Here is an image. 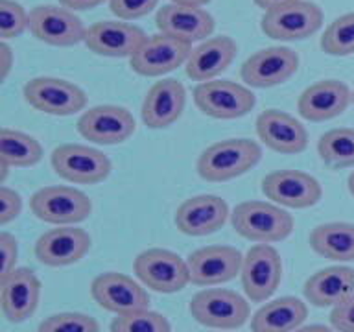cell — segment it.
I'll list each match as a JSON object with an SVG mask.
<instances>
[{"mask_svg":"<svg viewBox=\"0 0 354 332\" xmlns=\"http://www.w3.org/2000/svg\"><path fill=\"white\" fill-rule=\"evenodd\" d=\"M262 159V148L251 138H225L210 144L198 157L196 170L203 181L223 183L248 174Z\"/></svg>","mask_w":354,"mask_h":332,"instance_id":"1","label":"cell"},{"mask_svg":"<svg viewBox=\"0 0 354 332\" xmlns=\"http://www.w3.org/2000/svg\"><path fill=\"white\" fill-rule=\"evenodd\" d=\"M232 229L245 240L257 243H273L286 240L292 234L295 221L281 205L270 201H242L231 214Z\"/></svg>","mask_w":354,"mask_h":332,"instance_id":"2","label":"cell"},{"mask_svg":"<svg viewBox=\"0 0 354 332\" xmlns=\"http://www.w3.org/2000/svg\"><path fill=\"white\" fill-rule=\"evenodd\" d=\"M188 310L198 323L216 331H236L251 315L249 299L227 288H205L194 295Z\"/></svg>","mask_w":354,"mask_h":332,"instance_id":"3","label":"cell"},{"mask_svg":"<svg viewBox=\"0 0 354 332\" xmlns=\"http://www.w3.org/2000/svg\"><path fill=\"white\" fill-rule=\"evenodd\" d=\"M30 209L37 220L52 225H76L93 212V201L82 190L65 185L39 188L30 198Z\"/></svg>","mask_w":354,"mask_h":332,"instance_id":"4","label":"cell"},{"mask_svg":"<svg viewBox=\"0 0 354 332\" xmlns=\"http://www.w3.org/2000/svg\"><path fill=\"white\" fill-rule=\"evenodd\" d=\"M133 271L142 286L157 293H177L190 282L187 260L170 249L151 248L138 253Z\"/></svg>","mask_w":354,"mask_h":332,"instance_id":"5","label":"cell"},{"mask_svg":"<svg viewBox=\"0 0 354 332\" xmlns=\"http://www.w3.org/2000/svg\"><path fill=\"white\" fill-rule=\"evenodd\" d=\"M194 104L203 115L216 120H234L254 109L257 98L242 83L232 80H210L194 89Z\"/></svg>","mask_w":354,"mask_h":332,"instance_id":"6","label":"cell"},{"mask_svg":"<svg viewBox=\"0 0 354 332\" xmlns=\"http://www.w3.org/2000/svg\"><path fill=\"white\" fill-rule=\"evenodd\" d=\"M22 96L30 107L52 116H72L85 109L87 94L68 80L52 76L33 77L22 87Z\"/></svg>","mask_w":354,"mask_h":332,"instance_id":"7","label":"cell"},{"mask_svg":"<svg viewBox=\"0 0 354 332\" xmlns=\"http://www.w3.org/2000/svg\"><path fill=\"white\" fill-rule=\"evenodd\" d=\"M323 26V10L315 2L297 0L275 10L264 11L260 30L275 41H303L312 37Z\"/></svg>","mask_w":354,"mask_h":332,"instance_id":"8","label":"cell"},{"mask_svg":"<svg viewBox=\"0 0 354 332\" xmlns=\"http://www.w3.org/2000/svg\"><path fill=\"white\" fill-rule=\"evenodd\" d=\"M50 163L61 179L74 185H98L113 170L104 151L83 144H61L50 155Z\"/></svg>","mask_w":354,"mask_h":332,"instance_id":"9","label":"cell"},{"mask_svg":"<svg viewBox=\"0 0 354 332\" xmlns=\"http://www.w3.org/2000/svg\"><path fill=\"white\" fill-rule=\"evenodd\" d=\"M242 288L251 303H264L277 292L282 281V259L270 243H257L243 255Z\"/></svg>","mask_w":354,"mask_h":332,"instance_id":"10","label":"cell"},{"mask_svg":"<svg viewBox=\"0 0 354 332\" xmlns=\"http://www.w3.org/2000/svg\"><path fill=\"white\" fill-rule=\"evenodd\" d=\"M190 52V43L170 37L166 33H155L144 41L133 57H129V66L138 76L159 77L187 65Z\"/></svg>","mask_w":354,"mask_h":332,"instance_id":"11","label":"cell"},{"mask_svg":"<svg viewBox=\"0 0 354 332\" xmlns=\"http://www.w3.org/2000/svg\"><path fill=\"white\" fill-rule=\"evenodd\" d=\"M28 30L33 37L50 46H74L85 41L87 28L83 21L63 6H35L30 11Z\"/></svg>","mask_w":354,"mask_h":332,"instance_id":"12","label":"cell"},{"mask_svg":"<svg viewBox=\"0 0 354 332\" xmlns=\"http://www.w3.org/2000/svg\"><path fill=\"white\" fill-rule=\"evenodd\" d=\"M262 194L288 209H310L321 201L323 188L314 176L301 170H275L262 179Z\"/></svg>","mask_w":354,"mask_h":332,"instance_id":"13","label":"cell"},{"mask_svg":"<svg viewBox=\"0 0 354 332\" xmlns=\"http://www.w3.org/2000/svg\"><path fill=\"white\" fill-rule=\"evenodd\" d=\"M135 129L137 124L131 111H127L122 105H96L83 111V115L77 120V133L85 140L104 144V146L126 142L127 138L133 137Z\"/></svg>","mask_w":354,"mask_h":332,"instance_id":"14","label":"cell"},{"mask_svg":"<svg viewBox=\"0 0 354 332\" xmlns=\"http://www.w3.org/2000/svg\"><path fill=\"white\" fill-rule=\"evenodd\" d=\"M299 71V55L288 46H268L254 52L240 68L242 82L254 89H270L286 83Z\"/></svg>","mask_w":354,"mask_h":332,"instance_id":"15","label":"cell"},{"mask_svg":"<svg viewBox=\"0 0 354 332\" xmlns=\"http://www.w3.org/2000/svg\"><path fill=\"white\" fill-rule=\"evenodd\" d=\"M91 295L100 308L116 315L149 308V295L140 282L116 271H105L91 284Z\"/></svg>","mask_w":354,"mask_h":332,"instance_id":"16","label":"cell"},{"mask_svg":"<svg viewBox=\"0 0 354 332\" xmlns=\"http://www.w3.org/2000/svg\"><path fill=\"white\" fill-rule=\"evenodd\" d=\"M243 255L232 246H205L188 255L190 282L196 286H216L236 279Z\"/></svg>","mask_w":354,"mask_h":332,"instance_id":"17","label":"cell"},{"mask_svg":"<svg viewBox=\"0 0 354 332\" xmlns=\"http://www.w3.org/2000/svg\"><path fill=\"white\" fill-rule=\"evenodd\" d=\"M91 237L82 227L61 225L43 232L35 242V259L50 268L76 264L88 253Z\"/></svg>","mask_w":354,"mask_h":332,"instance_id":"18","label":"cell"},{"mask_svg":"<svg viewBox=\"0 0 354 332\" xmlns=\"http://www.w3.org/2000/svg\"><path fill=\"white\" fill-rule=\"evenodd\" d=\"M229 218V205L214 194H199L185 199L176 210L174 223L183 234L207 237L220 231Z\"/></svg>","mask_w":354,"mask_h":332,"instance_id":"19","label":"cell"},{"mask_svg":"<svg viewBox=\"0 0 354 332\" xmlns=\"http://www.w3.org/2000/svg\"><path fill=\"white\" fill-rule=\"evenodd\" d=\"M148 35L135 24L124 21H98L85 33V46L104 57H133Z\"/></svg>","mask_w":354,"mask_h":332,"instance_id":"20","label":"cell"},{"mask_svg":"<svg viewBox=\"0 0 354 332\" xmlns=\"http://www.w3.org/2000/svg\"><path fill=\"white\" fill-rule=\"evenodd\" d=\"M155 26L159 33L181 39L185 43H201L214 32V17L198 6L166 4L155 15Z\"/></svg>","mask_w":354,"mask_h":332,"instance_id":"21","label":"cell"},{"mask_svg":"<svg viewBox=\"0 0 354 332\" xmlns=\"http://www.w3.org/2000/svg\"><path fill=\"white\" fill-rule=\"evenodd\" d=\"M353 104V91L339 80H321L304 89L297 100L299 115L308 122H326Z\"/></svg>","mask_w":354,"mask_h":332,"instance_id":"22","label":"cell"},{"mask_svg":"<svg viewBox=\"0 0 354 332\" xmlns=\"http://www.w3.org/2000/svg\"><path fill=\"white\" fill-rule=\"evenodd\" d=\"M260 142L277 154L295 155L308 146V131L295 116L279 109H266L257 118Z\"/></svg>","mask_w":354,"mask_h":332,"instance_id":"23","label":"cell"},{"mask_svg":"<svg viewBox=\"0 0 354 332\" xmlns=\"http://www.w3.org/2000/svg\"><path fill=\"white\" fill-rule=\"evenodd\" d=\"M41 299V281L30 268H17L0 281V306L10 323H24L37 310Z\"/></svg>","mask_w":354,"mask_h":332,"instance_id":"24","label":"cell"},{"mask_svg":"<svg viewBox=\"0 0 354 332\" xmlns=\"http://www.w3.org/2000/svg\"><path fill=\"white\" fill-rule=\"evenodd\" d=\"M187 104V89L179 80L168 77L153 83L144 96L142 122L151 129H165L181 118Z\"/></svg>","mask_w":354,"mask_h":332,"instance_id":"25","label":"cell"},{"mask_svg":"<svg viewBox=\"0 0 354 332\" xmlns=\"http://www.w3.org/2000/svg\"><path fill=\"white\" fill-rule=\"evenodd\" d=\"M236 52V43L229 35L209 37L207 41H201L198 46H194L185 65V72L192 82L205 83L216 80L221 72L231 66Z\"/></svg>","mask_w":354,"mask_h":332,"instance_id":"26","label":"cell"},{"mask_svg":"<svg viewBox=\"0 0 354 332\" xmlns=\"http://www.w3.org/2000/svg\"><path fill=\"white\" fill-rule=\"evenodd\" d=\"M303 293L317 308H334L354 295V270L348 266H328L315 271L304 282Z\"/></svg>","mask_w":354,"mask_h":332,"instance_id":"27","label":"cell"},{"mask_svg":"<svg viewBox=\"0 0 354 332\" xmlns=\"http://www.w3.org/2000/svg\"><path fill=\"white\" fill-rule=\"evenodd\" d=\"M308 317V306L293 295L273 299L262 304L251 317L253 332H293Z\"/></svg>","mask_w":354,"mask_h":332,"instance_id":"28","label":"cell"},{"mask_svg":"<svg viewBox=\"0 0 354 332\" xmlns=\"http://www.w3.org/2000/svg\"><path fill=\"white\" fill-rule=\"evenodd\" d=\"M310 248L334 262H354V223L328 221L310 232Z\"/></svg>","mask_w":354,"mask_h":332,"instance_id":"29","label":"cell"},{"mask_svg":"<svg viewBox=\"0 0 354 332\" xmlns=\"http://www.w3.org/2000/svg\"><path fill=\"white\" fill-rule=\"evenodd\" d=\"M43 159V146L28 133L2 127L0 131V163L10 168H28Z\"/></svg>","mask_w":354,"mask_h":332,"instance_id":"30","label":"cell"},{"mask_svg":"<svg viewBox=\"0 0 354 332\" xmlns=\"http://www.w3.org/2000/svg\"><path fill=\"white\" fill-rule=\"evenodd\" d=\"M317 154L334 170L354 166V127H334L317 140Z\"/></svg>","mask_w":354,"mask_h":332,"instance_id":"31","label":"cell"},{"mask_svg":"<svg viewBox=\"0 0 354 332\" xmlns=\"http://www.w3.org/2000/svg\"><path fill=\"white\" fill-rule=\"evenodd\" d=\"M321 50L334 57L354 54V11L337 17L326 26L319 41Z\"/></svg>","mask_w":354,"mask_h":332,"instance_id":"32","label":"cell"},{"mask_svg":"<svg viewBox=\"0 0 354 332\" xmlns=\"http://www.w3.org/2000/svg\"><path fill=\"white\" fill-rule=\"evenodd\" d=\"M111 332H171V326L165 315L148 308L116 315L111 321Z\"/></svg>","mask_w":354,"mask_h":332,"instance_id":"33","label":"cell"},{"mask_svg":"<svg viewBox=\"0 0 354 332\" xmlns=\"http://www.w3.org/2000/svg\"><path fill=\"white\" fill-rule=\"evenodd\" d=\"M37 332H100V323L82 312H59L44 317Z\"/></svg>","mask_w":354,"mask_h":332,"instance_id":"34","label":"cell"},{"mask_svg":"<svg viewBox=\"0 0 354 332\" xmlns=\"http://www.w3.org/2000/svg\"><path fill=\"white\" fill-rule=\"evenodd\" d=\"M30 13L15 0H0V35L2 41L15 39L28 30Z\"/></svg>","mask_w":354,"mask_h":332,"instance_id":"35","label":"cell"},{"mask_svg":"<svg viewBox=\"0 0 354 332\" xmlns=\"http://www.w3.org/2000/svg\"><path fill=\"white\" fill-rule=\"evenodd\" d=\"M159 0H109V10L120 21H137L157 8Z\"/></svg>","mask_w":354,"mask_h":332,"instance_id":"36","label":"cell"},{"mask_svg":"<svg viewBox=\"0 0 354 332\" xmlns=\"http://www.w3.org/2000/svg\"><path fill=\"white\" fill-rule=\"evenodd\" d=\"M22 212L21 194L10 187H0V225H8L10 221L17 220Z\"/></svg>","mask_w":354,"mask_h":332,"instance_id":"37","label":"cell"},{"mask_svg":"<svg viewBox=\"0 0 354 332\" xmlns=\"http://www.w3.org/2000/svg\"><path fill=\"white\" fill-rule=\"evenodd\" d=\"M0 257H2V268H0V281L10 277L17 270V257H19V243L13 234L8 231L0 232Z\"/></svg>","mask_w":354,"mask_h":332,"instance_id":"38","label":"cell"},{"mask_svg":"<svg viewBox=\"0 0 354 332\" xmlns=\"http://www.w3.org/2000/svg\"><path fill=\"white\" fill-rule=\"evenodd\" d=\"M328 320L336 332H354V295L334 306Z\"/></svg>","mask_w":354,"mask_h":332,"instance_id":"39","label":"cell"},{"mask_svg":"<svg viewBox=\"0 0 354 332\" xmlns=\"http://www.w3.org/2000/svg\"><path fill=\"white\" fill-rule=\"evenodd\" d=\"M0 59H2V71H0V80L4 82L10 76L11 68H13V50L6 41L0 44Z\"/></svg>","mask_w":354,"mask_h":332,"instance_id":"40","label":"cell"},{"mask_svg":"<svg viewBox=\"0 0 354 332\" xmlns=\"http://www.w3.org/2000/svg\"><path fill=\"white\" fill-rule=\"evenodd\" d=\"M105 0H59V6L71 11H87L94 10L104 4Z\"/></svg>","mask_w":354,"mask_h":332,"instance_id":"41","label":"cell"},{"mask_svg":"<svg viewBox=\"0 0 354 332\" xmlns=\"http://www.w3.org/2000/svg\"><path fill=\"white\" fill-rule=\"evenodd\" d=\"M253 2L259 6L260 10L270 11V10H275V8H281V6H286V4H292V2H297V0H253Z\"/></svg>","mask_w":354,"mask_h":332,"instance_id":"42","label":"cell"},{"mask_svg":"<svg viewBox=\"0 0 354 332\" xmlns=\"http://www.w3.org/2000/svg\"><path fill=\"white\" fill-rule=\"evenodd\" d=\"M293 332H334V329L325 325H306V326H299L297 331Z\"/></svg>","mask_w":354,"mask_h":332,"instance_id":"43","label":"cell"},{"mask_svg":"<svg viewBox=\"0 0 354 332\" xmlns=\"http://www.w3.org/2000/svg\"><path fill=\"white\" fill-rule=\"evenodd\" d=\"M171 4H183V6H198V8H203L210 2V0H170Z\"/></svg>","mask_w":354,"mask_h":332,"instance_id":"44","label":"cell"},{"mask_svg":"<svg viewBox=\"0 0 354 332\" xmlns=\"http://www.w3.org/2000/svg\"><path fill=\"white\" fill-rule=\"evenodd\" d=\"M347 188H348V192H351V196L354 198V172L348 176L347 179Z\"/></svg>","mask_w":354,"mask_h":332,"instance_id":"45","label":"cell"},{"mask_svg":"<svg viewBox=\"0 0 354 332\" xmlns=\"http://www.w3.org/2000/svg\"><path fill=\"white\" fill-rule=\"evenodd\" d=\"M353 105H354V91H353Z\"/></svg>","mask_w":354,"mask_h":332,"instance_id":"46","label":"cell"}]
</instances>
